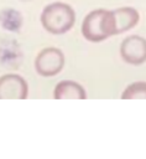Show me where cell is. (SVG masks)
<instances>
[{
    "instance_id": "6",
    "label": "cell",
    "mask_w": 146,
    "mask_h": 159,
    "mask_svg": "<svg viewBox=\"0 0 146 159\" xmlns=\"http://www.w3.org/2000/svg\"><path fill=\"white\" fill-rule=\"evenodd\" d=\"M114 16H115V24H116V35L122 34L134 26L137 25L140 20V15L136 11V9L130 7V6H124L119 7L116 10H113Z\"/></svg>"
},
{
    "instance_id": "1",
    "label": "cell",
    "mask_w": 146,
    "mask_h": 159,
    "mask_svg": "<svg viewBox=\"0 0 146 159\" xmlns=\"http://www.w3.org/2000/svg\"><path fill=\"white\" fill-rule=\"evenodd\" d=\"M82 34L90 42H100L116 35V24L113 11L97 9L90 11L82 22Z\"/></svg>"
},
{
    "instance_id": "7",
    "label": "cell",
    "mask_w": 146,
    "mask_h": 159,
    "mask_svg": "<svg viewBox=\"0 0 146 159\" xmlns=\"http://www.w3.org/2000/svg\"><path fill=\"white\" fill-rule=\"evenodd\" d=\"M54 99H85L84 88L74 81H61L54 87Z\"/></svg>"
},
{
    "instance_id": "3",
    "label": "cell",
    "mask_w": 146,
    "mask_h": 159,
    "mask_svg": "<svg viewBox=\"0 0 146 159\" xmlns=\"http://www.w3.org/2000/svg\"><path fill=\"white\" fill-rule=\"evenodd\" d=\"M64 66V55L57 47H46L38 52L35 60V68L40 76L52 77L58 75Z\"/></svg>"
},
{
    "instance_id": "5",
    "label": "cell",
    "mask_w": 146,
    "mask_h": 159,
    "mask_svg": "<svg viewBox=\"0 0 146 159\" xmlns=\"http://www.w3.org/2000/svg\"><path fill=\"white\" fill-rule=\"evenodd\" d=\"M28 84L25 78L16 73L0 77V99H26Z\"/></svg>"
},
{
    "instance_id": "8",
    "label": "cell",
    "mask_w": 146,
    "mask_h": 159,
    "mask_svg": "<svg viewBox=\"0 0 146 159\" xmlns=\"http://www.w3.org/2000/svg\"><path fill=\"white\" fill-rule=\"evenodd\" d=\"M122 99H146V82H134L129 84L121 94Z\"/></svg>"
},
{
    "instance_id": "4",
    "label": "cell",
    "mask_w": 146,
    "mask_h": 159,
    "mask_svg": "<svg viewBox=\"0 0 146 159\" xmlns=\"http://www.w3.org/2000/svg\"><path fill=\"white\" fill-rule=\"evenodd\" d=\"M121 58L130 65H141L146 62V39L131 35L122 40L120 45Z\"/></svg>"
},
{
    "instance_id": "2",
    "label": "cell",
    "mask_w": 146,
    "mask_h": 159,
    "mask_svg": "<svg viewBox=\"0 0 146 159\" xmlns=\"http://www.w3.org/2000/svg\"><path fill=\"white\" fill-rule=\"evenodd\" d=\"M75 21V12L66 2H52L42 10L41 24L46 31L53 35H63L69 31Z\"/></svg>"
}]
</instances>
